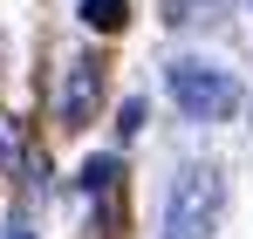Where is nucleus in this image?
<instances>
[{
	"label": "nucleus",
	"mask_w": 253,
	"mask_h": 239,
	"mask_svg": "<svg viewBox=\"0 0 253 239\" xmlns=\"http://www.w3.org/2000/svg\"><path fill=\"white\" fill-rule=\"evenodd\" d=\"M219 212H226V178L212 164H192V171H178L165 199V239H212Z\"/></svg>",
	"instance_id": "1"
},
{
	"label": "nucleus",
	"mask_w": 253,
	"mask_h": 239,
	"mask_svg": "<svg viewBox=\"0 0 253 239\" xmlns=\"http://www.w3.org/2000/svg\"><path fill=\"white\" fill-rule=\"evenodd\" d=\"M165 89H171V103L185 117H199V123H226L240 110V82L226 76V69H212V62H171Z\"/></svg>",
	"instance_id": "2"
},
{
	"label": "nucleus",
	"mask_w": 253,
	"mask_h": 239,
	"mask_svg": "<svg viewBox=\"0 0 253 239\" xmlns=\"http://www.w3.org/2000/svg\"><path fill=\"white\" fill-rule=\"evenodd\" d=\"M96 103H103V62L96 55H69L62 62V82H55V117L62 130H83L96 117Z\"/></svg>",
	"instance_id": "3"
},
{
	"label": "nucleus",
	"mask_w": 253,
	"mask_h": 239,
	"mask_svg": "<svg viewBox=\"0 0 253 239\" xmlns=\"http://www.w3.org/2000/svg\"><path fill=\"white\" fill-rule=\"evenodd\" d=\"M83 21L96 28V35H117L130 21V0H83Z\"/></svg>",
	"instance_id": "4"
},
{
	"label": "nucleus",
	"mask_w": 253,
	"mask_h": 239,
	"mask_svg": "<svg viewBox=\"0 0 253 239\" xmlns=\"http://www.w3.org/2000/svg\"><path fill=\"white\" fill-rule=\"evenodd\" d=\"M110 178H117V158H89L83 164V192H110Z\"/></svg>",
	"instance_id": "5"
},
{
	"label": "nucleus",
	"mask_w": 253,
	"mask_h": 239,
	"mask_svg": "<svg viewBox=\"0 0 253 239\" xmlns=\"http://www.w3.org/2000/svg\"><path fill=\"white\" fill-rule=\"evenodd\" d=\"M21 164V130H14V117H0V171H14Z\"/></svg>",
	"instance_id": "6"
},
{
	"label": "nucleus",
	"mask_w": 253,
	"mask_h": 239,
	"mask_svg": "<svg viewBox=\"0 0 253 239\" xmlns=\"http://www.w3.org/2000/svg\"><path fill=\"white\" fill-rule=\"evenodd\" d=\"M7 239H35V233H28V226H7Z\"/></svg>",
	"instance_id": "7"
}]
</instances>
